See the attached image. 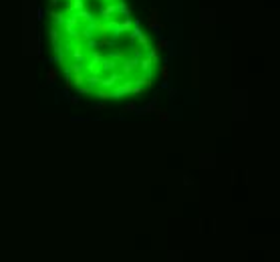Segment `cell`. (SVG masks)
Returning <instances> with one entry per match:
<instances>
[{
	"instance_id": "6da1fadb",
	"label": "cell",
	"mask_w": 280,
	"mask_h": 262,
	"mask_svg": "<svg viewBox=\"0 0 280 262\" xmlns=\"http://www.w3.org/2000/svg\"><path fill=\"white\" fill-rule=\"evenodd\" d=\"M115 10L121 12L123 18H129V14H131V6H129V4H125L123 0H117V2H115Z\"/></svg>"
},
{
	"instance_id": "7a4b0ae2",
	"label": "cell",
	"mask_w": 280,
	"mask_h": 262,
	"mask_svg": "<svg viewBox=\"0 0 280 262\" xmlns=\"http://www.w3.org/2000/svg\"><path fill=\"white\" fill-rule=\"evenodd\" d=\"M115 14H117V10H115V4H113V2L105 4V6L101 8V16H103L105 20H109L111 16H115Z\"/></svg>"
},
{
	"instance_id": "3957f363",
	"label": "cell",
	"mask_w": 280,
	"mask_h": 262,
	"mask_svg": "<svg viewBox=\"0 0 280 262\" xmlns=\"http://www.w3.org/2000/svg\"><path fill=\"white\" fill-rule=\"evenodd\" d=\"M131 28H133V22H131L129 18H123L121 24H119V32H129Z\"/></svg>"
},
{
	"instance_id": "277c9868",
	"label": "cell",
	"mask_w": 280,
	"mask_h": 262,
	"mask_svg": "<svg viewBox=\"0 0 280 262\" xmlns=\"http://www.w3.org/2000/svg\"><path fill=\"white\" fill-rule=\"evenodd\" d=\"M137 40H139V46H143V49H149V38H147V34H143V32H139L137 34Z\"/></svg>"
},
{
	"instance_id": "5b68a950",
	"label": "cell",
	"mask_w": 280,
	"mask_h": 262,
	"mask_svg": "<svg viewBox=\"0 0 280 262\" xmlns=\"http://www.w3.org/2000/svg\"><path fill=\"white\" fill-rule=\"evenodd\" d=\"M46 79H49V83H54V79H57V71H54V69H49V71H46Z\"/></svg>"
},
{
	"instance_id": "8992f818",
	"label": "cell",
	"mask_w": 280,
	"mask_h": 262,
	"mask_svg": "<svg viewBox=\"0 0 280 262\" xmlns=\"http://www.w3.org/2000/svg\"><path fill=\"white\" fill-rule=\"evenodd\" d=\"M127 111H135V105H133V103H127V105L123 107V113H127Z\"/></svg>"
},
{
	"instance_id": "52a82bcc",
	"label": "cell",
	"mask_w": 280,
	"mask_h": 262,
	"mask_svg": "<svg viewBox=\"0 0 280 262\" xmlns=\"http://www.w3.org/2000/svg\"><path fill=\"white\" fill-rule=\"evenodd\" d=\"M165 46H167V40H159V42H157V49H155V50L159 53L161 49H165Z\"/></svg>"
},
{
	"instance_id": "ba28073f",
	"label": "cell",
	"mask_w": 280,
	"mask_h": 262,
	"mask_svg": "<svg viewBox=\"0 0 280 262\" xmlns=\"http://www.w3.org/2000/svg\"><path fill=\"white\" fill-rule=\"evenodd\" d=\"M161 75H163V79H167V67L161 69Z\"/></svg>"
},
{
	"instance_id": "9c48e42d",
	"label": "cell",
	"mask_w": 280,
	"mask_h": 262,
	"mask_svg": "<svg viewBox=\"0 0 280 262\" xmlns=\"http://www.w3.org/2000/svg\"><path fill=\"white\" fill-rule=\"evenodd\" d=\"M107 2H117V0H107Z\"/></svg>"
}]
</instances>
